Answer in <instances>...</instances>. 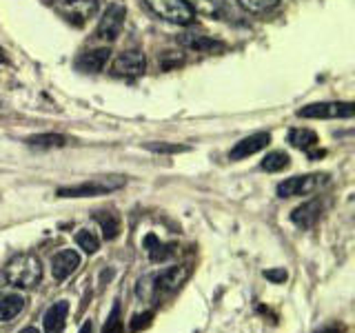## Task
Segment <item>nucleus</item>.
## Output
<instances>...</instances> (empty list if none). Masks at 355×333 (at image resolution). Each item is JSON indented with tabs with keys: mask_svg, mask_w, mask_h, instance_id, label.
<instances>
[{
	"mask_svg": "<svg viewBox=\"0 0 355 333\" xmlns=\"http://www.w3.org/2000/svg\"><path fill=\"white\" fill-rule=\"evenodd\" d=\"M320 211H322V207H320L318 200H309V203L293 209L291 222H293V225H297L300 229H309L320 220Z\"/></svg>",
	"mask_w": 355,
	"mask_h": 333,
	"instance_id": "nucleus-14",
	"label": "nucleus"
},
{
	"mask_svg": "<svg viewBox=\"0 0 355 333\" xmlns=\"http://www.w3.org/2000/svg\"><path fill=\"white\" fill-rule=\"evenodd\" d=\"M288 164H291L288 153H284V151H271V153H266V158L260 162V169L269 171V173H277V171H284Z\"/></svg>",
	"mask_w": 355,
	"mask_h": 333,
	"instance_id": "nucleus-20",
	"label": "nucleus"
},
{
	"mask_svg": "<svg viewBox=\"0 0 355 333\" xmlns=\"http://www.w3.org/2000/svg\"><path fill=\"white\" fill-rule=\"evenodd\" d=\"M262 275H264L269 282H273V284H282V282L286 280V278H288V273H286L284 269H266Z\"/></svg>",
	"mask_w": 355,
	"mask_h": 333,
	"instance_id": "nucleus-28",
	"label": "nucleus"
},
{
	"mask_svg": "<svg viewBox=\"0 0 355 333\" xmlns=\"http://www.w3.org/2000/svg\"><path fill=\"white\" fill-rule=\"evenodd\" d=\"M147 7L155 16H160L166 22L173 25H191L196 20V14L187 0H144Z\"/></svg>",
	"mask_w": 355,
	"mask_h": 333,
	"instance_id": "nucleus-3",
	"label": "nucleus"
},
{
	"mask_svg": "<svg viewBox=\"0 0 355 333\" xmlns=\"http://www.w3.org/2000/svg\"><path fill=\"white\" fill-rule=\"evenodd\" d=\"M125 18H127V9L120 3H111L105 11L103 18L98 22V38H103L105 42H114L122 27H125Z\"/></svg>",
	"mask_w": 355,
	"mask_h": 333,
	"instance_id": "nucleus-5",
	"label": "nucleus"
},
{
	"mask_svg": "<svg viewBox=\"0 0 355 333\" xmlns=\"http://www.w3.org/2000/svg\"><path fill=\"white\" fill-rule=\"evenodd\" d=\"M76 244L80 247L85 253H96L98 249H100V240H98V236L94 231H89V229H80L76 233Z\"/></svg>",
	"mask_w": 355,
	"mask_h": 333,
	"instance_id": "nucleus-22",
	"label": "nucleus"
},
{
	"mask_svg": "<svg viewBox=\"0 0 355 333\" xmlns=\"http://www.w3.org/2000/svg\"><path fill=\"white\" fill-rule=\"evenodd\" d=\"M109 56H111L109 47H98V49L83 53L80 58L76 60V67L80 71H87V74H98V71H103L107 67Z\"/></svg>",
	"mask_w": 355,
	"mask_h": 333,
	"instance_id": "nucleus-13",
	"label": "nucleus"
},
{
	"mask_svg": "<svg viewBox=\"0 0 355 333\" xmlns=\"http://www.w3.org/2000/svg\"><path fill=\"white\" fill-rule=\"evenodd\" d=\"M158 242H160V240L155 238L153 233H149V236L144 238V249H149V251H151V249H153V247H155V244H158Z\"/></svg>",
	"mask_w": 355,
	"mask_h": 333,
	"instance_id": "nucleus-29",
	"label": "nucleus"
},
{
	"mask_svg": "<svg viewBox=\"0 0 355 333\" xmlns=\"http://www.w3.org/2000/svg\"><path fill=\"white\" fill-rule=\"evenodd\" d=\"M55 9L67 20L76 22V25H85L89 18H94L98 14L100 3L98 0H55Z\"/></svg>",
	"mask_w": 355,
	"mask_h": 333,
	"instance_id": "nucleus-7",
	"label": "nucleus"
},
{
	"mask_svg": "<svg viewBox=\"0 0 355 333\" xmlns=\"http://www.w3.org/2000/svg\"><path fill=\"white\" fill-rule=\"evenodd\" d=\"M269 142H271V136L266 131L251 133V136L242 138L240 142L233 144V149L229 151V158L231 160H244V158H249V155L266 149V147H269Z\"/></svg>",
	"mask_w": 355,
	"mask_h": 333,
	"instance_id": "nucleus-10",
	"label": "nucleus"
},
{
	"mask_svg": "<svg viewBox=\"0 0 355 333\" xmlns=\"http://www.w3.org/2000/svg\"><path fill=\"white\" fill-rule=\"evenodd\" d=\"M189 275H191L189 264L169 266V269H164L160 275L153 278V291L155 293H173V291H178V289H180L187 282Z\"/></svg>",
	"mask_w": 355,
	"mask_h": 333,
	"instance_id": "nucleus-9",
	"label": "nucleus"
},
{
	"mask_svg": "<svg viewBox=\"0 0 355 333\" xmlns=\"http://www.w3.org/2000/svg\"><path fill=\"white\" fill-rule=\"evenodd\" d=\"M180 42L184 44V47L193 49V51H202V53L225 49V44H222V42L209 38V36H200V33H184V36L180 38Z\"/></svg>",
	"mask_w": 355,
	"mask_h": 333,
	"instance_id": "nucleus-15",
	"label": "nucleus"
},
{
	"mask_svg": "<svg viewBox=\"0 0 355 333\" xmlns=\"http://www.w3.org/2000/svg\"><path fill=\"white\" fill-rule=\"evenodd\" d=\"M125 178L122 176H105V178H92V180L73 185V187H62L58 189L60 198H96V196H107L111 191L125 187Z\"/></svg>",
	"mask_w": 355,
	"mask_h": 333,
	"instance_id": "nucleus-2",
	"label": "nucleus"
},
{
	"mask_svg": "<svg viewBox=\"0 0 355 333\" xmlns=\"http://www.w3.org/2000/svg\"><path fill=\"white\" fill-rule=\"evenodd\" d=\"M144 69H147V58H144V53L140 49H127V51L118 53L114 65H111V71L122 78L142 76Z\"/></svg>",
	"mask_w": 355,
	"mask_h": 333,
	"instance_id": "nucleus-8",
	"label": "nucleus"
},
{
	"mask_svg": "<svg viewBox=\"0 0 355 333\" xmlns=\"http://www.w3.org/2000/svg\"><path fill=\"white\" fill-rule=\"evenodd\" d=\"M238 5L249 14H266L280 5V0H238Z\"/></svg>",
	"mask_w": 355,
	"mask_h": 333,
	"instance_id": "nucleus-23",
	"label": "nucleus"
},
{
	"mask_svg": "<svg viewBox=\"0 0 355 333\" xmlns=\"http://www.w3.org/2000/svg\"><path fill=\"white\" fill-rule=\"evenodd\" d=\"M96 220L100 229H103L105 240H116L120 236V218L111 211H103V214H96Z\"/></svg>",
	"mask_w": 355,
	"mask_h": 333,
	"instance_id": "nucleus-19",
	"label": "nucleus"
},
{
	"mask_svg": "<svg viewBox=\"0 0 355 333\" xmlns=\"http://www.w3.org/2000/svg\"><path fill=\"white\" fill-rule=\"evenodd\" d=\"M67 314H69V302H55L47 309V314L42 318V327H44V333H62L64 331V325H67Z\"/></svg>",
	"mask_w": 355,
	"mask_h": 333,
	"instance_id": "nucleus-12",
	"label": "nucleus"
},
{
	"mask_svg": "<svg viewBox=\"0 0 355 333\" xmlns=\"http://www.w3.org/2000/svg\"><path fill=\"white\" fill-rule=\"evenodd\" d=\"M355 114L353 103H313L302 109H297L300 118L313 120H331V118H351Z\"/></svg>",
	"mask_w": 355,
	"mask_h": 333,
	"instance_id": "nucleus-4",
	"label": "nucleus"
},
{
	"mask_svg": "<svg viewBox=\"0 0 355 333\" xmlns=\"http://www.w3.org/2000/svg\"><path fill=\"white\" fill-rule=\"evenodd\" d=\"M151 320H153V311H144V314L136 316L131 322V331L133 333H138L140 329H147L151 325Z\"/></svg>",
	"mask_w": 355,
	"mask_h": 333,
	"instance_id": "nucleus-27",
	"label": "nucleus"
},
{
	"mask_svg": "<svg viewBox=\"0 0 355 333\" xmlns=\"http://www.w3.org/2000/svg\"><path fill=\"white\" fill-rule=\"evenodd\" d=\"M103 333H125L122 331V311H120V302L116 300L114 307H111V314L103 327Z\"/></svg>",
	"mask_w": 355,
	"mask_h": 333,
	"instance_id": "nucleus-24",
	"label": "nucleus"
},
{
	"mask_svg": "<svg viewBox=\"0 0 355 333\" xmlns=\"http://www.w3.org/2000/svg\"><path fill=\"white\" fill-rule=\"evenodd\" d=\"M67 138L60 136V133H38V136H31L27 138L29 147H36V149H53V147H64Z\"/></svg>",
	"mask_w": 355,
	"mask_h": 333,
	"instance_id": "nucleus-21",
	"label": "nucleus"
},
{
	"mask_svg": "<svg viewBox=\"0 0 355 333\" xmlns=\"http://www.w3.org/2000/svg\"><path fill=\"white\" fill-rule=\"evenodd\" d=\"M18 333H40L36 327H25V329H22V331H18Z\"/></svg>",
	"mask_w": 355,
	"mask_h": 333,
	"instance_id": "nucleus-31",
	"label": "nucleus"
},
{
	"mask_svg": "<svg viewBox=\"0 0 355 333\" xmlns=\"http://www.w3.org/2000/svg\"><path fill=\"white\" fill-rule=\"evenodd\" d=\"M78 266H80V253L76 249H62L51 258V275L58 282L67 280Z\"/></svg>",
	"mask_w": 355,
	"mask_h": 333,
	"instance_id": "nucleus-11",
	"label": "nucleus"
},
{
	"mask_svg": "<svg viewBox=\"0 0 355 333\" xmlns=\"http://www.w3.org/2000/svg\"><path fill=\"white\" fill-rule=\"evenodd\" d=\"M288 142H291L295 149L311 151L318 144V133L311 129H291V133H288Z\"/></svg>",
	"mask_w": 355,
	"mask_h": 333,
	"instance_id": "nucleus-18",
	"label": "nucleus"
},
{
	"mask_svg": "<svg viewBox=\"0 0 355 333\" xmlns=\"http://www.w3.org/2000/svg\"><path fill=\"white\" fill-rule=\"evenodd\" d=\"M191 5L193 14L209 16V18H220L225 14V0H187Z\"/></svg>",
	"mask_w": 355,
	"mask_h": 333,
	"instance_id": "nucleus-17",
	"label": "nucleus"
},
{
	"mask_svg": "<svg viewBox=\"0 0 355 333\" xmlns=\"http://www.w3.org/2000/svg\"><path fill=\"white\" fill-rule=\"evenodd\" d=\"M0 60H3V49H0Z\"/></svg>",
	"mask_w": 355,
	"mask_h": 333,
	"instance_id": "nucleus-33",
	"label": "nucleus"
},
{
	"mask_svg": "<svg viewBox=\"0 0 355 333\" xmlns=\"http://www.w3.org/2000/svg\"><path fill=\"white\" fill-rule=\"evenodd\" d=\"M327 176H320V173H309V176H293V178H286L284 182L277 185V196L280 198H295V196H306V194H313L315 189L324 182Z\"/></svg>",
	"mask_w": 355,
	"mask_h": 333,
	"instance_id": "nucleus-6",
	"label": "nucleus"
},
{
	"mask_svg": "<svg viewBox=\"0 0 355 333\" xmlns=\"http://www.w3.org/2000/svg\"><path fill=\"white\" fill-rule=\"evenodd\" d=\"M78 333H92V320H87L85 325L80 327V331H78Z\"/></svg>",
	"mask_w": 355,
	"mask_h": 333,
	"instance_id": "nucleus-30",
	"label": "nucleus"
},
{
	"mask_svg": "<svg viewBox=\"0 0 355 333\" xmlns=\"http://www.w3.org/2000/svg\"><path fill=\"white\" fill-rule=\"evenodd\" d=\"M147 149L155 153H182L189 151L184 144H169V142H147Z\"/></svg>",
	"mask_w": 355,
	"mask_h": 333,
	"instance_id": "nucleus-25",
	"label": "nucleus"
},
{
	"mask_svg": "<svg viewBox=\"0 0 355 333\" xmlns=\"http://www.w3.org/2000/svg\"><path fill=\"white\" fill-rule=\"evenodd\" d=\"M22 309H25V298L22 296H18V293L0 296V322L14 320Z\"/></svg>",
	"mask_w": 355,
	"mask_h": 333,
	"instance_id": "nucleus-16",
	"label": "nucleus"
},
{
	"mask_svg": "<svg viewBox=\"0 0 355 333\" xmlns=\"http://www.w3.org/2000/svg\"><path fill=\"white\" fill-rule=\"evenodd\" d=\"M5 280L16 289H33L42 280V264L33 253H18L5 266Z\"/></svg>",
	"mask_w": 355,
	"mask_h": 333,
	"instance_id": "nucleus-1",
	"label": "nucleus"
},
{
	"mask_svg": "<svg viewBox=\"0 0 355 333\" xmlns=\"http://www.w3.org/2000/svg\"><path fill=\"white\" fill-rule=\"evenodd\" d=\"M175 253V247L173 244H155V247L149 251V255H151V260L153 262H164V260H169L171 255Z\"/></svg>",
	"mask_w": 355,
	"mask_h": 333,
	"instance_id": "nucleus-26",
	"label": "nucleus"
},
{
	"mask_svg": "<svg viewBox=\"0 0 355 333\" xmlns=\"http://www.w3.org/2000/svg\"><path fill=\"white\" fill-rule=\"evenodd\" d=\"M322 333H338V331H322Z\"/></svg>",
	"mask_w": 355,
	"mask_h": 333,
	"instance_id": "nucleus-32",
	"label": "nucleus"
}]
</instances>
